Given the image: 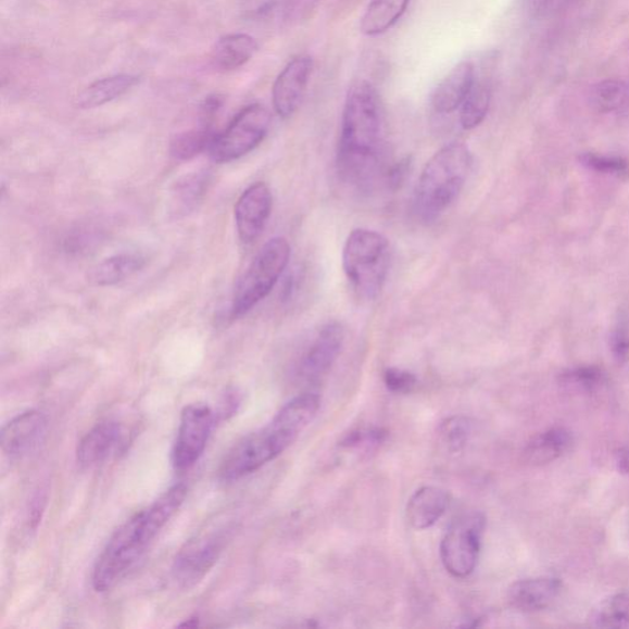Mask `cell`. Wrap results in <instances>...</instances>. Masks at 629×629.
I'll use <instances>...</instances> for the list:
<instances>
[{
    "instance_id": "obj_1",
    "label": "cell",
    "mask_w": 629,
    "mask_h": 629,
    "mask_svg": "<svg viewBox=\"0 0 629 629\" xmlns=\"http://www.w3.org/2000/svg\"><path fill=\"white\" fill-rule=\"evenodd\" d=\"M382 144V108L379 93L368 81L356 83L347 97L337 167L345 183L369 187L379 171Z\"/></svg>"
},
{
    "instance_id": "obj_2",
    "label": "cell",
    "mask_w": 629,
    "mask_h": 629,
    "mask_svg": "<svg viewBox=\"0 0 629 629\" xmlns=\"http://www.w3.org/2000/svg\"><path fill=\"white\" fill-rule=\"evenodd\" d=\"M186 495L187 486L175 485L112 534L92 570V587L98 593L114 588L137 565L158 534L181 508Z\"/></svg>"
},
{
    "instance_id": "obj_3",
    "label": "cell",
    "mask_w": 629,
    "mask_h": 629,
    "mask_svg": "<svg viewBox=\"0 0 629 629\" xmlns=\"http://www.w3.org/2000/svg\"><path fill=\"white\" fill-rule=\"evenodd\" d=\"M318 408L320 398L316 393H303L289 401L266 427L242 438L229 450L219 467L221 480L239 481L274 462L312 424Z\"/></svg>"
},
{
    "instance_id": "obj_4",
    "label": "cell",
    "mask_w": 629,
    "mask_h": 629,
    "mask_svg": "<svg viewBox=\"0 0 629 629\" xmlns=\"http://www.w3.org/2000/svg\"><path fill=\"white\" fill-rule=\"evenodd\" d=\"M473 163V153L460 142L450 143L431 156L420 174L413 202L419 221L435 222L446 211L463 191Z\"/></svg>"
},
{
    "instance_id": "obj_5",
    "label": "cell",
    "mask_w": 629,
    "mask_h": 629,
    "mask_svg": "<svg viewBox=\"0 0 629 629\" xmlns=\"http://www.w3.org/2000/svg\"><path fill=\"white\" fill-rule=\"evenodd\" d=\"M390 262V243L382 234L360 228L347 238L342 253L343 271L360 297L372 300L380 294Z\"/></svg>"
},
{
    "instance_id": "obj_6",
    "label": "cell",
    "mask_w": 629,
    "mask_h": 629,
    "mask_svg": "<svg viewBox=\"0 0 629 629\" xmlns=\"http://www.w3.org/2000/svg\"><path fill=\"white\" fill-rule=\"evenodd\" d=\"M290 259L289 242L285 238H274L259 251L246 276L239 281L232 298L231 316L247 315L272 289L286 271Z\"/></svg>"
},
{
    "instance_id": "obj_7",
    "label": "cell",
    "mask_w": 629,
    "mask_h": 629,
    "mask_svg": "<svg viewBox=\"0 0 629 629\" xmlns=\"http://www.w3.org/2000/svg\"><path fill=\"white\" fill-rule=\"evenodd\" d=\"M231 534L229 523H213L196 534L174 561L172 577L183 589H191L205 578L215 566L227 546Z\"/></svg>"
},
{
    "instance_id": "obj_8",
    "label": "cell",
    "mask_w": 629,
    "mask_h": 629,
    "mask_svg": "<svg viewBox=\"0 0 629 629\" xmlns=\"http://www.w3.org/2000/svg\"><path fill=\"white\" fill-rule=\"evenodd\" d=\"M271 121L269 111L260 103L243 108L228 127L215 136L209 150L211 158L215 163L225 164L251 153L266 138Z\"/></svg>"
},
{
    "instance_id": "obj_9",
    "label": "cell",
    "mask_w": 629,
    "mask_h": 629,
    "mask_svg": "<svg viewBox=\"0 0 629 629\" xmlns=\"http://www.w3.org/2000/svg\"><path fill=\"white\" fill-rule=\"evenodd\" d=\"M486 518L480 512L458 516L448 529L440 544V557L449 575L455 578L471 576L480 557Z\"/></svg>"
},
{
    "instance_id": "obj_10",
    "label": "cell",
    "mask_w": 629,
    "mask_h": 629,
    "mask_svg": "<svg viewBox=\"0 0 629 629\" xmlns=\"http://www.w3.org/2000/svg\"><path fill=\"white\" fill-rule=\"evenodd\" d=\"M214 422V412L205 403H191L184 408L173 450V464L177 471H185L199 463L209 444Z\"/></svg>"
},
{
    "instance_id": "obj_11",
    "label": "cell",
    "mask_w": 629,
    "mask_h": 629,
    "mask_svg": "<svg viewBox=\"0 0 629 629\" xmlns=\"http://www.w3.org/2000/svg\"><path fill=\"white\" fill-rule=\"evenodd\" d=\"M313 70L312 58L298 55L279 73L272 89V100L279 117H292L302 105Z\"/></svg>"
},
{
    "instance_id": "obj_12",
    "label": "cell",
    "mask_w": 629,
    "mask_h": 629,
    "mask_svg": "<svg viewBox=\"0 0 629 629\" xmlns=\"http://www.w3.org/2000/svg\"><path fill=\"white\" fill-rule=\"evenodd\" d=\"M274 197L264 183L253 184L240 196L235 205V222L243 243L259 239L269 219Z\"/></svg>"
},
{
    "instance_id": "obj_13",
    "label": "cell",
    "mask_w": 629,
    "mask_h": 629,
    "mask_svg": "<svg viewBox=\"0 0 629 629\" xmlns=\"http://www.w3.org/2000/svg\"><path fill=\"white\" fill-rule=\"evenodd\" d=\"M344 337V328L341 324H326L300 362V377L309 382H315L325 377L342 351Z\"/></svg>"
},
{
    "instance_id": "obj_14",
    "label": "cell",
    "mask_w": 629,
    "mask_h": 629,
    "mask_svg": "<svg viewBox=\"0 0 629 629\" xmlns=\"http://www.w3.org/2000/svg\"><path fill=\"white\" fill-rule=\"evenodd\" d=\"M47 431V418L40 411L18 415L2 430V450L9 457H22L41 443Z\"/></svg>"
},
{
    "instance_id": "obj_15",
    "label": "cell",
    "mask_w": 629,
    "mask_h": 629,
    "mask_svg": "<svg viewBox=\"0 0 629 629\" xmlns=\"http://www.w3.org/2000/svg\"><path fill=\"white\" fill-rule=\"evenodd\" d=\"M124 441V428L116 420H103L80 440L77 462L84 468L97 466L115 452Z\"/></svg>"
},
{
    "instance_id": "obj_16",
    "label": "cell",
    "mask_w": 629,
    "mask_h": 629,
    "mask_svg": "<svg viewBox=\"0 0 629 629\" xmlns=\"http://www.w3.org/2000/svg\"><path fill=\"white\" fill-rule=\"evenodd\" d=\"M562 581L540 577L516 581L508 591L510 604L523 613H538L550 607L561 594Z\"/></svg>"
},
{
    "instance_id": "obj_17",
    "label": "cell",
    "mask_w": 629,
    "mask_h": 629,
    "mask_svg": "<svg viewBox=\"0 0 629 629\" xmlns=\"http://www.w3.org/2000/svg\"><path fill=\"white\" fill-rule=\"evenodd\" d=\"M475 75L476 68L471 61L460 62L448 73L431 96V106L438 114H453L456 110L462 109L468 91L473 87Z\"/></svg>"
},
{
    "instance_id": "obj_18",
    "label": "cell",
    "mask_w": 629,
    "mask_h": 629,
    "mask_svg": "<svg viewBox=\"0 0 629 629\" xmlns=\"http://www.w3.org/2000/svg\"><path fill=\"white\" fill-rule=\"evenodd\" d=\"M449 504L450 494L443 488L422 487L407 504V520L413 529H429L445 514Z\"/></svg>"
},
{
    "instance_id": "obj_19",
    "label": "cell",
    "mask_w": 629,
    "mask_h": 629,
    "mask_svg": "<svg viewBox=\"0 0 629 629\" xmlns=\"http://www.w3.org/2000/svg\"><path fill=\"white\" fill-rule=\"evenodd\" d=\"M138 75L116 74L93 81L83 89L74 99V106L80 110H92L126 96L139 83Z\"/></svg>"
},
{
    "instance_id": "obj_20",
    "label": "cell",
    "mask_w": 629,
    "mask_h": 629,
    "mask_svg": "<svg viewBox=\"0 0 629 629\" xmlns=\"http://www.w3.org/2000/svg\"><path fill=\"white\" fill-rule=\"evenodd\" d=\"M259 45L248 34H230L221 37L211 51V63L219 72L237 71L256 54Z\"/></svg>"
},
{
    "instance_id": "obj_21",
    "label": "cell",
    "mask_w": 629,
    "mask_h": 629,
    "mask_svg": "<svg viewBox=\"0 0 629 629\" xmlns=\"http://www.w3.org/2000/svg\"><path fill=\"white\" fill-rule=\"evenodd\" d=\"M571 444L573 436L566 428L555 427L544 430L525 446L523 453L525 463L531 466L549 465L567 454Z\"/></svg>"
},
{
    "instance_id": "obj_22",
    "label": "cell",
    "mask_w": 629,
    "mask_h": 629,
    "mask_svg": "<svg viewBox=\"0 0 629 629\" xmlns=\"http://www.w3.org/2000/svg\"><path fill=\"white\" fill-rule=\"evenodd\" d=\"M411 0H372L361 21V32L365 36L388 33L406 14Z\"/></svg>"
},
{
    "instance_id": "obj_23",
    "label": "cell",
    "mask_w": 629,
    "mask_h": 629,
    "mask_svg": "<svg viewBox=\"0 0 629 629\" xmlns=\"http://www.w3.org/2000/svg\"><path fill=\"white\" fill-rule=\"evenodd\" d=\"M146 266V259L138 253H119L103 260L101 264L93 267L89 279L98 287H111L121 284Z\"/></svg>"
},
{
    "instance_id": "obj_24",
    "label": "cell",
    "mask_w": 629,
    "mask_h": 629,
    "mask_svg": "<svg viewBox=\"0 0 629 629\" xmlns=\"http://www.w3.org/2000/svg\"><path fill=\"white\" fill-rule=\"evenodd\" d=\"M492 101V83L486 74L476 70L475 80L468 96L460 111V124L466 130L474 129L482 124Z\"/></svg>"
},
{
    "instance_id": "obj_25",
    "label": "cell",
    "mask_w": 629,
    "mask_h": 629,
    "mask_svg": "<svg viewBox=\"0 0 629 629\" xmlns=\"http://www.w3.org/2000/svg\"><path fill=\"white\" fill-rule=\"evenodd\" d=\"M215 136L217 134L210 126L201 125L200 128L186 130L173 138L171 154L177 162H189L205 150H210Z\"/></svg>"
},
{
    "instance_id": "obj_26",
    "label": "cell",
    "mask_w": 629,
    "mask_h": 629,
    "mask_svg": "<svg viewBox=\"0 0 629 629\" xmlns=\"http://www.w3.org/2000/svg\"><path fill=\"white\" fill-rule=\"evenodd\" d=\"M591 102L604 114H616L629 108V81L609 79L601 81L591 91Z\"/></svg>"
},
{
    "instance_id": "obj_27",
    "label": "cell",
    "mask_w": 629,
    "mask_h": 629,
    "mask_svg": "<svg viewBox=\"0 0 629 629\" xmlns=\"http://www.w3.org/2000/svg\"><path fill=\"white\" fill-rule=\"evenodd\" d=\"M210 183L209 172L185 177L181 183L177 184L174 192V212L177 215H186L196 210L209 190Z\"/></svg>"
},
{
    "instance_id": "obj_28",
    "label": "cell",
    "mask_w": 629,
    "mask_h": 629,
    "mask_svg": "<svg viewBox=\"0 0 629 629\" xmlns=\"http://www.w3.org/2000/svg\"><path fill=\"white\" fill-rule=\"evenodd\" d=\"M591 622L601 628H629V593L609 596L599 605Z\"/></svg>"
},
{
    "instance_id": "obj_29",
    "label": "cell",
    "mask_w": 629,
    "mask_h": 629,
    "mask_svg": "<svg viewBox=\"0 0 629 629\" xmlns=\"http://www.w3.org/2000/svg\"><path fill=\"white\" fill-rule=\"evenodd\" d=\"M606 373L599 366H578L561 374V383L563 387L576 392L595 393L606 385Z\"/></svg>"
},
{
    "instance_id": "obj_30",
    "label": "cell",
    "mask_w": 629,
    "mask_h": 629,
    "mask_svg": "<svg viewBox=\"0 0 629 629\" xmlns=\"http://www.w3.org/2000/svg\"><path fill=\"white\" fill-rule=\"evenodd\" d=\"M473 433V424L466 417L449 418L440 426V437L449 452L458 453L467 444Z\"/></svg>"
},
{
    "instance_id": "obj_31",
    "label": "cell",
    "mask_w": 629,
    "mask_h": 629,
    "mask_svg": "<svg viewBox=\"0 0 629 629\" xmlns=\"http://www.w3.org/2000/svg\"><path fill=\"white\" fill-rule=\"evenodd\" d=\"M579 162L581 165L589 168V171L599 174L613 175L617 177L629 175V164L622 158L584 153L579 156Z\"/></svg>"
},
{
    "instance_id": "obj_32",
    "label": "cell",
    "mask_w": 629,
    "mask_h": 629,
    "mask_svg": "<svg viewBox=\"0 0 629 629\" xmlns=\"http://www.w3.org/2000/svg\"><path fill=\"white\" fill-rule=\"evenodd\" d=\"M383 382L393 393H410L417 387L415 374L399 368H388L383 373Z\"/></svg>"
},
{
    "instance_id": "obj_33",
    "label": "cell",
    "mask_w": 629,
    "mask_h": 629,
    "mask_svg": "<svg viewBox=\"0 0 629 629\" xmlns=\"http://www.w3.org/2000/svg\"><path fill=\"white\" fill-rule=\"evenodd\" d=\"M609 345L615 358L618 362L629 360V326L625 323L618 324L609 338Z\"/></svg>"
},
{
    "instance_id": "obj_34",
    "label": "cell",
    "mask_w": 629,
    "mask_h": 629,
    "mask_svg": "<svg viewBox=\"0 0 629 629\" xmlns=\"http://www.w3.org/2000/svg\"><path fill=\"white\" fill-rule=\"evenodd\" d=\"M224 105V98L219 93H214L202 102L200 110L201 125L213 127L215 117Z\"/></svg>"
},
{
    "instance_id": "obj_35",
    "label": "cell",
    "mask_w": 629,
    "mask_h": 629,
    "mask_svg": "<svg viewBox=\"0 0 629 629\" xmlns=\"http://www.w3.org/2000/svg\"><path fill=\"white\" fill-rule=\"evenodd\" d=\"M571 2V0H524L525 7L534 15H546L559 11Z\"/></svg>"
},
{
    "instance_id": "obj_36",
    "label": "cell",
    "mask_w": 629,
    "mask_h": 629,
    "mask_svg": "<svg viewBox=\"0 0 629 629\" xmlns=\"http://www.w3.org/2000/svg\"><path fill=\"white\" fill-rule=\"evenodd\" d=\"M411 162L408 159H403L397 165H393L388 173V184L391 189L397 190L405 181L410 172Z\"/></svg>"
},
{
    "instance_id": "obj_37",
    "label": "cell",
    "mask_w": 629,
    "mask_h": 629,
    "mask_svg": "<svg viewBox=\"0 0 629 629\" xmlns=\"http://www.w3.org/2000/svg\"><path fill=\"white\" fill-rule=\"evenodd\" d=\"M616 464L618 471L629 477V448L618 450Z\"/></svg>"
}]
</instances>
